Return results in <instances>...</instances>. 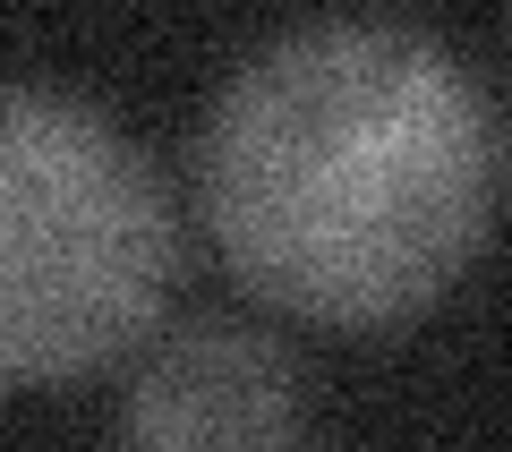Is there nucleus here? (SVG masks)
I'll return each instance as SVG.
<instances>
[{"label":"nucleus","mask_w":512,"mask_h":452,"mask_svg":"<svg viewBox=\"0 0 512 452\" xmlns=\"http://www.w3.org/2000/svg\"><path fill=\"white\" fill-rule=\"evenodd\" d=\"M222 265L308 325H402L495 222V111L461 52L393 18H316L222 77L197 137Z\"/></svg>","instance_id":"obj_1"},{"label":"nucleus","mask_w":512,"mask_h":452,"mask_svg":"<svg viewBox=\"0 0 512 452\" xmlns=\"http://www.w3.org/2000/svg\"><path fill=\"white\" fill-rule=\"evenodd\" d=\"M171 273L180 231L137 137L77 94L0 86V384L120 359Z\"/></svg>","instance_id":"obj_2"},{"label":"nucleus","mask_w":512,"mask_h":452,"mask_svg":"<svg viewBox=\"0 0 512 452\" xmlns=\"http://www.w3.org/2000/svg\"><path fill=\"white\" fill-rule=\"evenodd\" d=\"M128 452H308V384L274 333L197 316L128 384Z\"/></svg>","instance_id":"obj_3"}]
</instances>
